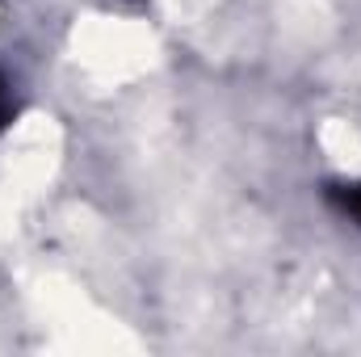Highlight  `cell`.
<instances>
[{
	"label": "cell",
	"instance_id": "obj_1",
	"mask_svg": "<svg viewBox=\"0 0 361 357\" xmlns=\"http://www.w3.org/2000/svg\"><path fill=\"white\" fill-rule=\"evenodd\" d=\"M332 202L361 223V185H341V189H332Z\"/></svg>",
	"mask_w": 361,
	"mask_h": 357
}]
</instances>
